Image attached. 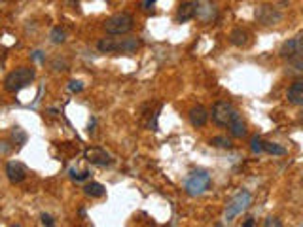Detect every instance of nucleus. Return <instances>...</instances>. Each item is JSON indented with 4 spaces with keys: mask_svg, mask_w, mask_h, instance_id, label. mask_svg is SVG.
<instances>
[{
    "mask_svg": "<svg viewBox=\"0 0 303 227\" xmlns=\"http://www.w3.org/2000/svg\"><path fill=\"white\" fill-rule=\"evenodd\" d=\"M142 45L140 38L125 36V38H100L97 42V49L100 53H135Z\"/></svg>",
    "mask_w": 303,
    "mask_h": 227,
    "instance_id": "obj_1",
    "label": "nucleus"
},
{
    "mask_svg": "<svg viewBox=\"0 0 303 227\" xmlns=\"http://www.w3.org/2000/svg\"><path fill=\"white\" fill-rule=\"evenodd\" d=\"M34 78H36V70L32 67H17L15 70L8 72L2 83L8 93H17V91L29 87L30 83L34 82Z\"/></svg>",
    "mask_w": 303,
    "mask_h": 227,
    "instance_id": "obj_2",
    "label": "nucleus"
},
{
    "mask_svg": "<svg viewBox=\"0 0 303 227\" xmlns=\"http://www.w3.org/2000/svg\"><path fill=\"white\" fill-rule=\"evenodd\" d=\"M135 27V17L127 12H121V14L110 15L105 23H103V29L110 34V36H123L131 32Z\"/></svg>",
    "mask_w": 303,
    "mask_h": 227,
    "instance_id": "obj_3",
    "label": "nucleus"
},
{
    "mask_svg": "<svg viewBox=\"0 0 303 227\" xmlns=\"http://www.w3.org/2000/svg\"><path fill=\"white\" fill-rule=\"evenodd\" d=\"M211 174L207 171H193V173H189L188 180L184 184V189L189 197H199L211 188Z\"/></svg>",
    "mask_w": 303,
    "mask_h": 227,
    "instance_id": "obj_4",
    "label": "nucleus"
},
{
    "mask_svg": "<svg viewBox=\"0 0 303 227\" xmlns=\"http://www.w3.org/2000/svg\"><path fill=\"white\" fill-rule=\"evenodd\" d=\"M250 203H252V195H250V191H246V189L239 191V193H237V195L227 203V208H226L224 218H226L227 221H233L239 214H242V212L248 208Z\"/></svg>",
    "mask_w": 303,
    "mask_h": 227,
    "instance_id": "obj_5",
    "label": "nucleus"
},
{
    "mask_svg": "<svg viewBox=\"0 0 303 227\" xmlns=\"http://www.w3.org/2000/svg\"><path fill=\"white\" fill-rule=\"evenodd\" d=\"M254 17H256V21L260 23V25L273 27V25H279V23L282 21V12L277 10L275 6H271V4H262V6L256 8Z\"/></svg>",
    "mask_w": 303,
    "mask_h": 227,
    "instance_id": "obj_6",
    "label": "nucleus"
},
{
    "mask_svg": "<svg viewBox=\"0 0 303 227\" xmlns=\"http://www.w3.org/2000/svg\"><path fill=\"white\" fill-rule=\"evenodd\" d=\"M279 55L282 59H303V32H299L297 36L286 40L284 44L280 45Z\"/></svg>",
    "mask_w": 303,
    "mask_h": 227,
    "instance_id": "obj_7",
    "label": "nucleus"
},
{
    "mask_svg": "<svg viewBox=\"0 0 303 227\" xmlns=\"http://www.w3.org/2000/svg\"><path fill=\"white\" fill-rule=\"evenodd\" d=\"M237 112L233 108V104H229L226 100H220L216 104L212 106V121L218 125V127H227L229 121L233 118V114Z\"/></svg>",
    "mask_w": 303,
    "mask_h": 227,
    "instance_id": "obj_8",
    "label": "nucleus"
},
{
    "mask_svg": "<svg viewBox=\"0 0 303 227\" xmlns=\"http://www.w3.org/2000/svg\"><path fill=\"white\" fill-rule=\"evenodd\" d=\"M193 4H195V17L201 23L207 25V23H211L216 19L218 12H216V6H214L212 0H195Z\"/></svg>",
    "mask_w": 303,
    "mask_h": 227,
    "instance_id": "obj_9",
    "label": "nucleus"
},
{
    "mask_svg": "<svg viewBox=\"0 0 303 227\" xmlns=\"http://www.w3.org/2000/svg\"><path fill=\"white\" fill-rule=\"evenodd\" d=\"M83 155L85 159L89 161L91 165H97V166H108L112 165V157H110V153L103 148H97V146H93V148H87V150L83 151Z\"/></svg>",
    "mask_w": 303,
    "mask_h": 227,
    "instance_id": "obj_10",
    "label": "nucleus"
},
{
    "mask_svg": "<svg viewBox=\"0 0 303 227\" xmlns=\"http://www.w3.org/2000/svg\"><path fill=\"white\" fill-rule=\"evenodd\" d=\"M6 174L8 180L12 182V184H21L27 178V168L19 161H10L6 165Z\"/></svg>",
    "mask_w": 303,
    "mask_h": 227,
    "instance_id": "obj_11",
    "label": "nucleus"
},
{
    "mask_svg": "<svg viewBox=\"0 0 303 227\" xmlns=\"http://www.w3.org/2000/svg\"><path fill=\"white\" fill-rule=\"evenodd\" d=\"M227 129H229V135L233 136V138H244V136L248 135V127H246V121L242 120L241 114H239V112L233 114V118H231V121H229Z\"/></svg>",
    "mask_w": 303,
    "mask_h": 227,
    "instance_id": "obj_12",
    "label": "nucleus"
},
{
    "mask_svg": "<svg viewBox=\"0 0 303 227\" xmlns=\"http://www.w3.org/2000/svg\"><path fill=\"white\" fill-rule=\"evenodd\" d=\"M286 97H288V102H290V104L303 106V78L295 80V82L288 87Z\"/></svg>",
    "mask_w": 303,
    "mask_h": 227,
    "instance_id": "obj_13",
    "label": "nucleus"
},
{
    "mask_svg": "<svg viewBox=\"0 0 303 227\" xmlns=\"http://www.w3.org/2000/svg\"><path fill=\"white\" fill-rule=\"evenodd\" d=\"M188 118H189V123H191L193 127H203L205 123H207V120H209V112L205 110L203 106H193V108L189 110Z\"/></svg>",
    "mask_w": 303,
    "mask_h": 227,
    "instance_id": "obj_14",
    "label": "nucleus"
},
{
    "mask_svg": "<svg viewBox=\"0 0 303 227\" xmlns=\"http://www.w3.org/2000/svg\"><path fill=\"white\" fill-rule=\"evenodd\" d=\"M229 42L237 45V47H244L250 42V32L246 29H242V27H237V29L229 32Z\"/></svg>",
    "mask_w": 303,
    "mask_h": 227,
    "instance_id": "obj_15",
    "label": "nucleus"
},
{
    "mask_svg": "<svg viewBox=\"0 0 303 227\" xmlns=\"http://www.w3.org/2000/svg\"><path fill=\"white\" fill-rule=\"evenodd\" d=\"M193 17H195V4L193 2H182L178 6V12H176V21L186 23Z\"/></svg>",
    "mask_w": 303,
    "mask_h": 227,
    "instance_id": "obj_16",
    "label": "nucleus"
},
{
    "mask_svg": "<svg viewBox=\"0 0 303 227\" xmlns=\"http://www.w3.org/2000/svg\"><path fill=\"white\" fill-rule=\"evenodd\" d=\"M83 193L87 197H93V199H98V197H103L106 193V189L103 184H98V182H89V184H85L83 186Z\"/></svg>",
    "mask_w": 303,
    "mask_h": 227,
    "instance_id": "obj_17",
    "label": "nucleus"
},
{
    "mask_svg": "<svg viewBox=\"0 0 303 227\" xmlns=\"http://www.w3.org/2000/svg\"><path fill=\"white\" fill-rule=\"evenodd\" d=\"M264 151L269 155H286V148L277 142H264Z\"/></svg>",
    "mask_w": 303,
    "mask_h": 227,
    "instance_id": "obj_18",
    "label": "nucleus"
},
{
    "mask_svg": "<svg viewBox=\"0 0 303 227\" xmlns=\"http://www.w3.org/2000/svg\"><path fill=\"white\" fill-rule=\"evenodd\" d=\"M49 40L57 45L65 44V42H67V32H65V29H61V27H53L52 32H49Z\"/></svg>",
    "mask_w": 303,
    "mask_h": 227,
    "instance_id": "obj_19",
    "label": "nucleus"
},
{
    "mask_svg": "<svg viewBox=\"0 0 303 227\" xmlns=\"http://www.w3.org/2000/svg\"><path fill=\"white\" fill-rule=\"evenodd\" d=\"M212 146H216V148H224V150H229V148H233V140L231 138H227V136L220 135V136H214L211 140Z\"/></svg>",
    "mask_w": 303,
    "mask_h": 227,
    "instance_id": "obj_20",
    "label": "nucleus"
},
{
    "mask_svg": "<svg viewBox=\"0 0 303 227\" xmlns=\"http://www.w3.org/2000/svg\"><path fill=\"white\" fill-rule=\"evenodd\" d=\"M12 142L17 144V146L27 144V133L21 127H14V131H12Z\"/></svg>",
    "mask_w": 303,
    "mask_h": 227,
    "instance_id": "obj_21",
    "label": "nucleus"
},
{
    "mask_svg": "<svg viewBox=\"0 0 303 227\" xmlns=\"http://www.w3.org/2000/svg\"><path fill=\"white\" fill-rule=\"evenodd\" d=\"M288 74H303V59H292L286 68Z\"/></svg>",
    "mask_w": 303,
    "mask_h": 227,
    "instance_id": "obj_22",
    "label": "nucleus"
},
{
    "mask_svg": "<svg viewBox=\"0 0 303 227\" xmlns=\"http://www.w3.org/2000/svg\"><path fill=\"white\" fill-rule=\"evenodd\" d=\"M250 150H252V153H258V155L264 151V140L258 135L252 136V140H250Z\"/></svg>",
    "mask_w": 303,
    "mask_h": 227,
    "instance_id": "obj_23",
    "label": "nucleus"
},
{
    "mask_svg": "<svg viewBox=\"0 0 303 227\" xmlns=\"http://www.w3.org/2000/svg\"><path fill=\"white\" fill-rule=\"evenodd\" d=\"M68 91L70 93H80V91H83V83L80 80H72V82H68Z\"/></svg>",
    "mask_w": 303,
    "mask_h": 227,
    "instance_id": "obj_24",
    "label": "nucleus"
},
{
    "mask_svg": "<svg viewBox=\"0 0 303 227\" xmlns=\"http://www.w3.org/2000/svg\"><path fill=\"white\" fill-rule=\"evenodd\" d=\"M264 227H282V223H280L279 218H273V216H269V218H265Z\"/></svg>",
    "mask_w": 303,
    "mask_h": 227,
    "instance_id": "obj_25",
    "label": "nucleus"
},
{
    "mask_svg": "<svg viewBox=\"0 0 303 227\" xmlns=\"http://www.w3.org/2000/svg\"><path fill=\"white\" fill-rule=\"evenodd\" d=\"M70 176H72V178H74V180H85V178H87V176H89V173H87V171H83L82 174H76V171H70Z\"/></svg>",
    "mask_w": 303,
    "mask_h": 227,
    "instance_id": "obj_26",
    "label": "nucleus"
},
{
    "mask_svg": "<svg viewBox=\"0 0 303 227\" xmlns=\"http://www.w3.org/2000/svg\"><path fill=\"white\" fill-rule=\"evenodd\" d=\"M42 223H44L45 227H53V218L49 214H42Z\"/></svg>",
    "mask_w": 303,
    "mask_h": 227,
    "instance_id": "obj_27",
    "label": "nucleus"
},
{
    "mask_svg": "<svg viewBox=\"0 0 303 227\" xmlns=\"http://www.w3.org/2000/svg\"><path fill=\"white\" fill-rule=\"evenodd\" d=\"M10 150H12V146H8V142L2 140V142H0V151H2V153H8Z\"/></svg>",
    "mask_w": 303,
    "mask_h": 227,
    "instance_id": "obj_28",
    "label": "nucleus"
},
{
    "mask_svg": "<svg viewBox=\"0 0 303 227\" xmlns=\"http://www.w3.org/2000/svg\"><path fill=\"white\" fill-rule=\"evenodd\" d=\"M68 2H70V6H72V10H78V4H80L78 0H68Z\"/></svg>",
    "mask_w": 303,
    "mask_h": 227,
    "instance_id": "obj_29",
    "label": "nucleus"
},
{
    "mask_svg": "<svg viewBox=\"0 0 303 227\" xmlns=\"http://www.w3.org/2000/svg\"><path fill=\"white\" fill-rule=\"evenodd\" d=\"M242 227H254V219L250 218L248 221H246V223H244V225H242Z\"/></svg>",
    "mask_w": 303,
    "mask_h": 227,
    "instance_id": "obj_30",
    "label": "nucleus"
},
{
    "mask_svg": "<svg viewBox=\"0 0 303 227\" xmlns=\"http://www.w3.org/2000/svg\"><path fill=\"white\" fill-rule=\"evenodd\" d=\"M32 57H34V59H42V51H36L34 55H32Z\"/></svg>",
    "mask_w": 303,
    "mask_h": 227,
    "instance_id": "obj_31",
    "label": "nucleus"
},
{
    "mask_svg": "<svg viewBox=\"0 0 303 227\" xmlns=\"http://www.w3.org/2000/svg\"><path fill=\"white\" fill-rule=\"evenodd\" d=\"M10 227H21V225H10Z\"/></svg>",
    "mask_w": 303,
    "mask_h": 227,
    "instance_id": "obj_32",
    "label": "nucleus"
},
{
    "mask_svg": "<svg viewBox=\"0 0 303 227\" xmlns=\"http://www.w3.org/2000/svg\"><path fill=\"white\" fill-rule=\"evenodd\" d=\"M216 227H220V225H216Z\"/></svg>",
    "mask_w": 303,
    "mask_h": 227,
    "instance_id": "obj_33",
    "label": "nucleus"
},
{
    "mask_svg": "<svg viewBox=\"0 0 303 227\" xmlns=\"http://www.w3.org/2000/svg\"><path fill=\"white\" fill-rule=\"evenodd\" d=\"M301 182H303V178H301Z\"/></svg>",
    "mask_w": 303,
    "mask_h": 227,
    "instance_id": "obj_34",
    "label": "nucleus"
}]
</instances>
